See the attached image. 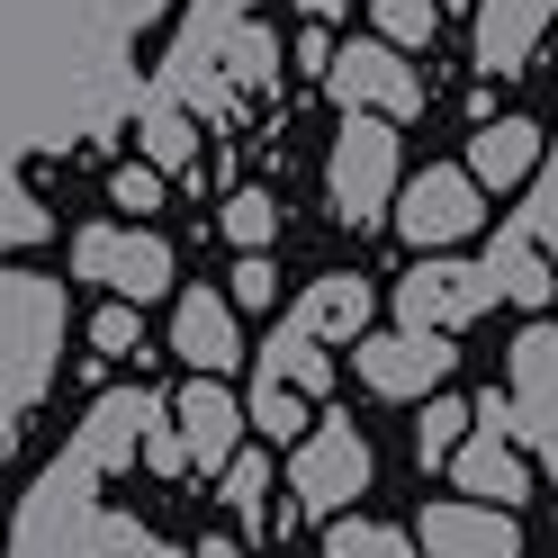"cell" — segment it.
<instances>
[{"mask_svg":"<svg viewBox=\"0 0 558 558\" xmlns=\"http://www.w3.org/2000/svg\"><path fill=\"white\" fill-rule=\"evenodd\" d=\"M397 118H342L333 135V162H325V198H333V217L342 226H378L397 207Z\"/></svg>","mask_w":558,"mask_h":558,"instance_id":"1","label":"cell"},{"mask_svg":"<svg viewBox=\"0 0 558 558\" xmlns=\"http://www.w3.org/2000/svg\"><path fill=\"white\" fill-rule=\"evenodd\" d=\"M505 433L532 450V469H549V486H558V325H532L505 352Z\"/></svg>","mask_w":558,"mask_h":558,"instance_id":"2","label":"cell"},{"mask_svg":"<svg viewBox=\"0 0 558 558\" xmlns=\"http://www.w3.org/2000/svg\"><path fill=\"white\" fill-rule=\"evenodd\" d=\"M388 217H397V234L414 243V253H441V243H469L486 226V190L469 181V162H424L397 190Z\"/></svg>","mask_w":558,"mask_h":558,"instance_id":"3","label":"cell"},{"mask_svg":"<svg viewBox=\"0 0 558 558\" xmlns=\"http://www.w3.org/2000/svg\"><path fill=\"white\" fill-rule=\"evenodd\" d=\"M73 279H99L109 298L145 306L171 289V243L154 226H82L73 234Z\"/></svg>","mask_w":558,"mask_h":558,"instance_id":"4","label":"cell"},{"mask_svg":"<svg viewBox=\"0 0 558 558\" xmlns=\"http://www.w3.org/2000/svg\"><path fill=\"white\" fill-rule=\"evenodd\" d=\"M496 298H505V289H496V270H486V262H441V253H424V270L397 289V316H405V333H460V325H477Z\"/></svg>","mask_w":558,"mask_h":558,"instance_id":"5","label":"cell"},{"mask_svg":"<svg viewBox=\"0 0 558 558\" xmlns=\"http://www.w3.org/2000/svg\"><path fill=\"white\" fill-rule=\"evenodd\" d=\"M369 486V441L342 424V414H325V424H306V441H298V460H289V496L306 505V513H342Z\"/></svg>","mask_w":558,"mask_h":558,"instance_id":"6","label":"cell"},{"mask_svg":"<svg viewBox=\"0 0 558 558\" xmlns=\"http://www.w3.org/2000/svg\"><path fill=\"white\" fill-rule=\"evenodd\" d=\"M450 477H460V496H477V505H522L532 496V450H522L513 433H505V397H486L477 405V424H469V441L450 450Z\"/></svg>","mask_w":558,"mask_h":558,"instance_id":"7","label":"cell"},{"mask_svg":"<svg viewBox=\"0 0 558 558\" xmlns=\"http://www.w3.org/2000/svg\"><path fill=\"white\" fill-rule=\"evenodd\" d=\"M333 99L361 109V118H414L424 109V73H414L388 37H361V46L333 54Z\"/></svg>","mask_w":558,"mask_h":558,"instance_id":"8","label":"cell"},{"mask_svg":"<svg viewBox=\"0 0 558 558\" xmlns=\"http://www.w3.org/2000/svg\"><path fill=\"white\" fill-rule=\"evenodd\" d=\"M450 361H460V352H450V342L441 333H361V352H352V369L369 378V397H433L441 388V378H450Z\"/></svg>","mask_w":558,"mask_h":558,"instance_id":"9","label":"cell"},{"mask_svg":"<svg viewBox=\"0 0 558 558\" xmlns=\"http://www.w3.org/2000/svg\"><path fill=\"white\" fill-rule=\"evenodd\" d=\"M162 397L154 388H109V397H99L90 405V424H82V450H73V460L99 477V469H135V460H145V433L162 424Z\"/></svg>","mask_w":558,"mask_h":558,"instance_id":"10","label":"cell"},{"mask_svg":"<svg viewBox=\"0 0 558 558\" xmlns=\"http://www.w3.org/2000/svg\"><path fill=\"white\" fill-rule=\"evenodd\" d=\"M424 558H522V522L505 505L441 496V505H424Z\"/></svg>","mask_w":558,"mask_h":558,"instance_id":"11","label":"cell"},{"mask_svg":"<svg viewBox=\"0 0 558 558\" xmlns=\"http://www.w3.org/2000/svg\"><path fill=\"white\" fill-rule=\"evenodd\" d=\"M171 352L190 361V378H226V369L243 361L234 298H217V289H190L181 306H171Z\"/></svg>","mask_w":558,"mask_h":558,"instance_id":"12","label":"cell"},{"mask_svg":"<svg viewBox=\"0 0 558 558\" xmlns=\"http://www.w3.org/2000/svg\"><path fill=\"white\" fill-rule=\"evenodd\" d=\"M171 424H181V450H190V469H217L243 450V405L226 397V378H190L181 397H171Z\"/></svg>","mask_w":558,"mask_h":558,"instance_id":"13","label":"cell"},{"mask_svg":"<svg viewBox=\"0 0 558 558\" xmlns=\"http://www.w3.org/2000/svg\"><path fill=\"white\" fill-rule=\"evenodd\" d=\"M558 0H477V63L486 73H522L532 46L549 37Z\"/></svg>","mask_w":558,"mask_h":558,"instance_id":"14","label":"cell"},{"mask_svg":"<svg viewBox=\"0 0 558 558\" xmlns=\"http://www.w3.org/2000/svg\"><path fill=\"white\" fill-rule=\"evenodd\" d=\"M541 154H549V135L532 118H496V126L469 135V181L477 190H513V181H532V171H541Z\"/></svg>","mask_w":558,"mask_h":558,"instance_id":"15","label":"cell"},{"mask_svg":"<svg viewBox=\"0 0 558 558\" xmlns=\"http://www.w3.org/2000/svg\"><path fill=\"white\" fill-rule=\"evenodd\" d=\"M289 325H306L316 342H352V333H369V279H352V270L306 279V298L289 306Z\"/></svg>","mask_w":558,"mask_h":558,"instance_id":"16","label":"cell"},{"mask_svg":"<svg viewBox=\"0 0 558 558\" xmlns=\"http://www.w3.org/2000/svg\"><path fill=\"white\" fill-rule=\"evenodd\" d=\"M486 270H496V289L513 298V306H549L558 298V270H549V253L522 226H505L496 243H486Z\"/></svg>","mask_w":558,"mask_h":558,"instance_id":"17","label":"cell"},{"mask_svg":"<svg viewBox=\"0 0 558 558\" xmlns=\"http://www.w3.org/2000/svg\"><path fill=\"white\" fill-rule=\"evenodd\" d=\"M262 369H270V378H289L298 397H325V388H333V361H325V342L306 333V325H279V333L262 342Z\"/></svg>","mask_w":558,"mask_h":558,"instance_id":"18","label":"cell"},{"mask_svg":"<svg viewBox=\"0 0 558 558\" xmlns=\"http://www.w3.org/2000/svg\"><path fill=\"white\" fill-rule=\"evenodd\" d=\"M243 424L253 433H270V441H306V397L289 388V378H253V405H243Z\"/></svg>","mask_w":558,"mask_h":558,"instance_id":"19","label":"cell"},{"mask_svg":"<svg viewBox=\"0 0 558 558\" xmlns=\"http://www.w3.org/2000/svg\"><path fill=\"white\" fill-rule=\"evenodd\" d=\"M325 558H424V549H414V532H397V522L352 513V522H333V532H325Z\"/></svg>","mask_w":558,"mask_h":558,"instance_id":"20","label":"cell"},{"mask_svg":"<svg viewBox=\"0 0 558 558\" xmlns=\"http://www.w3.org/2000/svg\"><path fill=\"white\" fill-rule=\"evenodd\" d=\"M469 424H477V414H469L460 397H424V424H414V460H424V469H450V450L469 441Z\"/></svg>","mask_w":558,"mask_h":558,"instance_id":"21","label":"cell"},{"mask_svg":"<svg viewBox=\"0 0 558 558\" xmlns=\"http://www.w3.org/2000/svg\"><path fill=\"white\" fill-rule=\"evenodd\" d=\"M198 154V126H190V109H171V99H154V118H145V162L162 171V181H171V171H181Z\"/></svg>","mask_w":558,"mask_h":558,"instance_id":"22","label":"cell"},{"mask_svg":"<svg viewBox=\"0 0 558 558\" xmlns=\"http://www.w3.org/2000/svg\"><path fill=\"white\" fill-rule=\"evenodd\" d=\"M262 505H270V469L253 460V450H234L226 460V513L243 522V532H262Z\"/></svg>","mask_w":558,"mask_h":558,"instance_id":"23","label":"cell"},{"mask_svg":"<svg viewBox=\"0 0 558 558\" xmlns=\"http://www.w3.org/2000/svg\"><path fill=\"white\" fill-rule=\"evenodd\" d=\"M369 10H378V37H388L397 54L433 46V27H441V0H369Z\"/></svg>","mask_w":558,"mask_h":558,"instance_id":"24","label":"cell"},{"mask_svg":"<svg viewBox=\"0 0 558 558\" xmlns=\"http://www.w3.org/2000/svg\"><path fill=\"white\" fill-rule=\"evenodd\" d=\"M226 234L243 243V253H262V243L279 234V198H270V190H234V198H226Z\"/></svg>","mask_w":558,"mask_h":558,"instance_id":"25","label":"cell"},{"mask_svg":"<svg viewBox=\"0 0 558 558\" xmlns=\"http://www.w3.org/2000/svg\"><path fill=\"white\" fill-rule=\"evenodd\" d=\"M145 549H154V541L135 532V522H118V513H99L90 532H82V558H145Z\"/></svg>","mask_w":558,"mask_h":558,"instance_id":"26","label":"cell"},{"mask_svg":"<svg viewBox=\"0 0 558 558\" xmlns=\"http://www.w3.org/2000/svg\"><path fill=\"white\" fill-rule=\"evenodd\" d=\"M90 342H99V352H109V361H126V352H145V325H135V306L118 298V306H109V316H99V325H90Z\"/></svg>","mask_w":558,"mask_h":558,"instance_id":"27","label":"cell"},{"mask_svg":"<svg viewBox=\"0 0 558 558\" xmlns=\"http://www.w3.org/2000/svg\"><path fill=\"white\" fill-rule=\"evenodd\" d=\"M109 198L126 207V217H145V207H162V171H154V162H126L118 181H109Z\"/></svg>","mask_w":558,"mask_h":558,"instance_id":"28","label":"cell"},{"mask_svg":"<svg viewBox=\"0 0 558 558\" xmlns=\"http://www.w3.org/2000/svg\"><path fill=\"white\" fill-rule=\"evenodd\" d=\"M226 298H234V316H243V306H270V298H279V270H270L262 253H243V262H234V289H226Z\"/></svg>","mask_w":558,"mask_h":558,"instance_id":"29","label":"cell"},{"mask_svg":"<svg viewBox=\"0 0 558 558\" xmlns=\"http://www.w3.org/2000/svg\"><path fill=\"white\" fill-rule=\"evenodd\" d=\"M145 469H162V477H181V469H190V450H181V424H171V414H162V424L145 433Z\"/></svg>","mask_w":558,"mask_h":558,"instance_id":"30","label":"cell"},{"mask_svg":"<svg viewBox=\"0 0 558 558\" xmlns=\"http://www.w3.org/2000/svg\"><path fill=\"white\" fill-rule=\"evenodd\" d=\"M513 226H522V234H532V243H541V253H549V270H558V207H541V198H532V207H522V217H513Z\"/></svg>","mask_w":558,"mask_h":558,"instance_id":"31","label":"cell"},{"mask_svg":"<svg viewBox=\"0 0 558 558\" xmlns=\"http://www.w3.org/2000/svg\"><path fill=\"white\" fill-rule=\"evenodd\" d=\"M541 207H558V145H549V171H541V190H532Z\"/></svg>","mask_w":558,"mask_h":558,"instance_id":"32","label":"cell"},{"mask_svg":"<svg viewBox=\"0 0 558 558\" xmlns=\"http://www.w3.org/2000/svg\"><path fill=\"white\" fill-rule=\"evenodd\" d=\"M198 558H243V549L234 541H198Z\"/></svg>","mask_w":558,"mask_h":558,"instance_id":"33","label":"cell"},{"mask_svg":"<svg viewBox=\"0 0 558 558\" xmlns=\"http://www.w3.org/2000/svg\"><path fill=\"white\" fill-rule=\"evenodd\" d=\"M306 10H316V19H333V10H342V0H306Z\"/></svg>","mask_w":558,"mask_h":558,"instance_id":"34","label":"cell"},{"mask_svg":"<svg viewBox=\"0 0 558 558\" xmlns=\"http://www.w3.org/2000/svg\"><path fill=\"white\" fill-rule=\"evenodd\" d=\"M145 558H171V549H145Z\"/></svg>","mask_w":558,"mask_h":558,"instance_id":"35","label":"cell"}]
</instances>
